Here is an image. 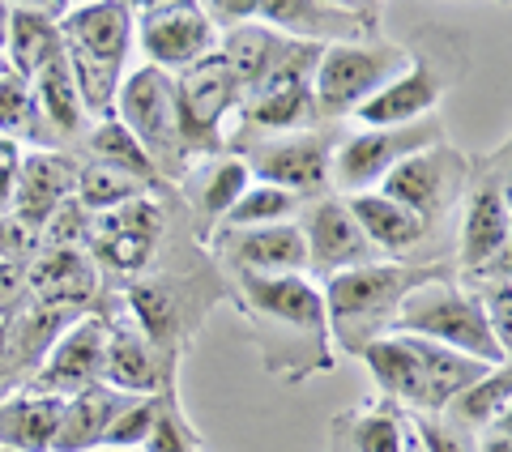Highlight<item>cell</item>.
Masks as SVG:
<instances>
[{
	"label": "cell",
	"instance_id": "6da1fadb",
	"mask_svg": "<svg viewBox=\"0 0 512 452\" xmlns=\"http://www.w3.org/2000/svg\"><path fill=\"white\" fill-rule=\"evenodd\" d=\"M239 312L248 320L265 367L278 380L299 384L312 371H333L325 299L303 273H291V278H239Z\"/></svg>",
	"mask_w": 512,
	"mask_h": 452
},
{
	"label": "cell",
	"instance_id": "7a4b0ae2",
	"mask_svg": "<svg viewBox=\"0 0 512 452\" xmlns=\"http://www.w3.org/2000/svg\"><path fill=\"white\" fill-rule=\"evenodd\" d=\"M60 47L86 116H94L99 124L111 120L124 60L133 52V5H120V0L69 5L60 18Z\"/></svg>",
	"mask_w": 512,
	"mask_h": 452
},
{
	"label": "cell",
	"instance_id": "3957f363",
	"mask_svg": "<svg viewBox=\"0 0 512 452\" xmlns=\"http://www.w3.org/2000/svg\"><path fill=\"white\" fill-rule=\"evenodd\" d=\"M431 273L410 265H359L325 278V320H329V342H338L346 354H363V346L389 337L397 325V308L414 286Z\"/></svg>",
	"mask_w": 512,
	"mask_h": 452
},
{
	"label": "cell",
	"instance_id": "277c9868",
	"mask_svg": "<svg viewBox=\"0 0 512 452\" xmlns=\"http://www.w3.org/2000/svg\"><path fill=\"white\" fill-rule=\"evenodd\" d=\"M393 333L423 337V342L457 350L483 367H508V350L495 342V333L487 329L478 295H470V290H461L444 278H423L410 290L402 299V308H397Z\"/></svg>",
	"mask_w": 512,
	"mask_h": 452
},
{
	"label": "cell",
	"instance_id": "5b68a950",
	"mask_svg": "<svg viewBox=\"0 0 512 452\" xmlns=\"http://www.w3.org/2000/svg\"><path fill=\"white\" fill-rule=\"evenodd\" d=\"M414 64V56L402 43L384 39H355V43H333L320 47L316 73H312V107L320 120H342L355 116L363 103L397 82Z\"/></svg>",
	"mask_w": 512,
	"mask_h": 452
},
{
	"label": "cell",
	"instance_id": "8992f818",
	"mask_svg": "<svg viewBox=\"0 0 512 452\" xmlns=\"http://www.w3.org/2000/svg\"><path fill=\"white\" fill-rule=\"evenodd\" d=\"M440 141H444V124L436 116L397 124V128H363V133H350L333 145L329 188L346 192V197L372 192V184H380L397 163H406L410 154L427 150V145H440Z\"/></svg>",
	"mask_w": 512,
	"mask_h": 452
},
{
	"label": "cell",
	"instance_id": "52a82bcc",
	"mask_svg": "<svg viewBox=\"0 0 512 452\" xmlns=\"http://www.w3.org/2000/svg\"><path fill=\"white\" fill-rule=\"evenodd\" d=\"M133 43L146 52L150 69L171 77L214 56L222 35L210 26L197 0H154V5L133 9Z\"/></svg>",
	"mask_w": 512,
	"mask_h": 452
},
{
	"label": "cell",
	"instance_id": "ba28073f",
	"mask_svg": "<svg viewBox=\"0 0 512 452\" xmlns=\"http://www.w3.org/2000/svg\"><path fill=\"white\" fill-rule=\"evenodd\" d=\"M128 133L137 137V145L150 154V163L158 175L175 171V163L184 158L180 150V124H175V82L167 73L141 64L120 82L116 94V116Z\"/></svg>",
	"mask_w": 512,
	"mask_h": 452
},
{
	"label": "cell",
	"instance_id": "9c48e42d",
	"mask_svg": "<svg viewBox=\"0 0 512 452\" xmlns=\"http://www.w3.org/2000/svg\"><path fill=\"white\" fill-rule=\"evenodd\" d=\"M175 82V124H180V150H214L218 145V128L231 111L244 103L235 73L227 69V60L218 52L197 60L192 69H184Z\"/></svg>",
	"mask_w": 512,
	"mask_h": 452
},
{
	"label": "cell",
	"instance_id": "30bf717a",
	"mask_svg": "<svg viewBox=\"0 0 512 452\" xmlns=\"http://www.w3.org/2000/svg\"><path fill=\"white\" fill-rule=\"evenodd\" d=\"M329 163H333V141L325 133H278V137H256L248 145V175L256 184H274L291 192L299 201H316L329 188Z\"/></svg>",
	"mask_w": 512,
	"mask_h": 452
},
{
	"label": "cell",
	"instance_id": "8fae6325",
	"mask_svg": "<svg viewBox=\"0 0 512 452\" xmlns=\"http://www.w3.org/2000/svg\"><path fill=\"white\" fill-rule=\"evenodd\" d=\"M470 180V163L466 154L448 150V145H427V150L410 154L406 163H397L389 175L380 180V192L397 205H406L410 214H419L427 226L440 214H448Z\"/></svg>",
	"mask_w": 512,
	"mask_h": 452
},
{
	"label": "cell",
	"instance_id": "7c38bea8",
	"mask_svg": "<svg viewBox=\"0 0 512 452\" xmlns=\"http://www.w3.org/2000/svg\"><path fill=\"white\" fill-rule=\"evenodd\" d=\"M103 359H107V320L77 316L60 333V342L43 354V363L22 380V393L69 401L94 389V384H103Z\"/></svg>",
	"mask_w": 512,
	"mask_h": 452
},
{
	"label": "cell",
	"instance_id": "4fadbf2b",
	"mask_svg": "<svg viewBox=\"0 0 512 452\" xmlns=\"http://www.w3.org/2000/svg\"><path fill=\"white\" fill-rule=\"evenodd\" d=\"M256 22L278 30L291 43L308 47H333V43H355V39H376L372 9L359 5H320V0H269L256 5Z\"/></svg>",
	"mask_w": 512,
	"mask_h": 452
},
{
	"label": "cell",
	"instance_id": "5bb4252c",
	"mask_svg": "<svg viewBox=\"0 0 512 452\" xmlns=\"http://www.w3.org/2000/svg\"><path fill=\"white\" fill-rule=\"evenodd\" d=\"M303 248H308V269L320 278H333L342 269H359L376 261V248L363 239L359 222L350 218L342 197H316L299 218Z\"/></svg>",
	"mask_w": 512,
	"mask_h": 452
},
{
	"label": "cell",
	"instance_id": "9a60e30c",
	"mask_svg": "<svg viewBox=\"0 0 512 452\" xmlns=\"http://www.w3.org/2000/svg\"><path fill=\"white\" fill-rule=\"evenodd\" d=\"M158 239V205L150 197L128 201L111 214H94L86 226V244H90V261H103L111 269H141L154 252Z\"/></svg>",
	"mask_w": 512,
	"mask_h": 452
},
{
	"label": "cell",
	"instance_id": "2e32d148",
	"mask_svg": "<svg viewBox=\"0 0 512 452\" xmlns=\"http://www.w3.org/2000/svg\"><path fill=\"white\" fill-rule=\"evenodd\" d=\"M222 252L239 269V278H291L308 269L299 222L252 226V231H222Z\"/></svg>",
	"mask_w": 512,
	"mask_h": 452
},
{
	"label": "cell",
	"instance_id": "e0dca14e",
	"mask_svg": "<svg viewBox=\"0 0 512 452\" xmlns=\"http://www.w3.org/2000/svg\"><path fill=\"white\" fill-rule=\"evenodd\" d=\"M508 188L504 180L495 184V175L478 180L470 201H466V218H461V265L470 273H483L491 265L508 261Z\"/></svg>",
	"mask_w": 512,
	"mask_h": 452
},
{
	"label": "cell",
	"instance_id": "ac0fdd59",
	"mask_svg": "<svg viewBox=\"0 0 512 452\" xmlns=\"http://www.w3.org/2000/svg\"><path fill=\"white\" fill-rule=\"evenodd\" d=\"M103 384L124 397H158L163 384V363L158 350L137 320H107V359H103Z\"/></svg>",
	"mask_w": 512,
	"mask_h": 452
},
{
	"label": "cell",
	"instance_id": "d6986e66",
	"mask_svg": "<svg viewBox=\"0 0 512 452\" xmlns=\"http://www.w3.org/2000/svg\"><path fill=\"white\" fill-rule=\"evenodd\" d=\"M77 184V171L60 154H26L18 158V180H13V205L9 218L26 222L30 231L43 235V222L69 201Z\"/></svg>",
	"mask_w": 512,
	"mask_h": 452
},
{
	"label": "cell",
	"instance_id": "ffe728a7",
	"mask_svg": "<svg viewBox=\"0 0 512 452\" xmlns=\"http://www.w3.org/2000/svg\"><path fill=\"white\" fill-rule=\"evenodd\" d=\"M444 77L436 64H419L414 60L410 69L389 82L372 103H363L355 116L359 124H372V128H397V124H414V120H427L436 116V103L444 99Z\"/></svg>",
	"mask_w": 512,
	"mask_h": 452
},
{
	"label": "cell",
	"instance_id": "44dd1931",
	"mask_svg": "<svg viewBox=\"0 0 512 452\" xmlns=\"http://www.w3.org/2000/svg\"><path fill=\"white\" fill-rule=\"evenodd\" d=\"M94 261L82 248H43L35 265H26V295L35 303L82 312L94 295Z\"/></svg>",
	"mask_w": 512,
	"mask_h": 452
},
{
	"label": "cell",
	"instance_id": "7402d4cb",
	"mask_svg": "<svg viewBox=\"0 0 512 452\" xmlns=\"http://www.w3.org/2000/svg\"><path fill=\"white\" fill-rule=\"evenodd\" d=\"M346 209H350V218L359 222V231L363 239L372 244L376 252H389V256H402L410 248H419L431 226L419 218V214H410L406 205H397L389 201L384 192H359V197H342Z\"/></svg>",
	"mask_w": 512,
	"mask_h": 452
},
{
	"label": "cell",
	"instance_id": "603a6c76",
	"mask_svg": "<svg viewBox=\"0 0 512 452\" xmlns=\"http://www.w3.org/2000/svg\"><path fill=\"white\" fill-rule=\"evenodd\" d=\"M69 5H13L5 60L18 77H35L52 56H60V18Z\"/></svg>",
	"mask_w": 512,
	"mask_h": 452
},
{
	"label": "cell",
	"instance_id": "cb8c5ba5",
	"mask_svg": "<svg viewBox=\"0 0 512 452\" xmlns=\"http://www.w3.org/2000/svg\"><path fill=\"white\" fill-rule=\"evenodd\" d=\"M133 397H124L107 384H94V389L69 397L60 406V427H56V444L52 452H94L103 448L107 427L116 423V414L128 406Z\"/></svg>",
	"mask_w": 512,
	"mask_h": 452
},
{
	"label": "cell",
	"instance_id": "d4e9b609",
	"mask_svg": "<svg viewBox=\"0 0 512 452\" xmlns=\"http://www.w3.org/2000/svg\"><path fill=\"white\" fill-rule=\"evenodd\" d=\"M60 397L13 393L0 401V448L13 452H52L60 427Z\"/></svg>",
	"mask_w": 512,
	"mask_h": 452
},
{
	"label": "cell",
	"instance_id": "484cf974",
	"mask_svg": "<svg viewBox=\"0 0 512 452\" xmlns=\"http://www.w3.org/2000/svg\"><path fill=\"white\" fill-rule=\"evenodd\" d=\"M406 448V414L393 401H376L367 410H346L333 423L329 452H402Z\"/></svg>",
	"mask_w": 512,
	"mask_h": 452
},
{
	"label": "cell",
	"instance_id": "4316f807",
	"mask_svg": "<svg viewBox=\"0 0 512 452\" xmlns=\"http://www.w3.org/2000/svg\"><path fill=\"white\" fill-rule=\"evenodd\" d=\"M286 47H291V39H282L278 30H269L261 22H248V26L227 30V35H222L218 56L227 60V69L235 73L239 90L248 94L252 86H261V77L286 56Z\"/></svg>",
	"mask_w": 512,
	"mask_h": 452
},
{
	"label": "cell",
	"instance_id": "83f0119b",
	"mask_svg": "<svg viewBox=\"0 0 512 452\" xmlns=\"http://www.w3.org/2000/svg\"><path fill=\"white\" fill-rule=\"evenodd\" d=\"M30 94H35L39 120L52 128V133H60V137L82 133L86 107H82V94L73 86L69 64H64V47H60V56H52L35 77H30Z\"/></svg>",
	"mask_w": 512,
	"mask_h": 452
},
{
	"label": "cell",
	"instance_id": "f1b7e54d",
	"mask_svg": "<svg viewBox=\"0 0 512 452\" xmlns=\"http://www.w3.org/2000/svg\"><path fill=\"white\" fill-rule=\"evenodd\" d=\"M508 397H512L508 367H491L483 380H474L470 389H461L453 401H448L440 418L457 423L461 431H470V435H483L487 427L500 423V418H508Z\"/></svg>",
	"mask_w": 512,
	"mask_h": 452
},
{
	"label": "cell",
	"instance_id": "f546056e",
	"mask_svg": "<svg viewBox=\"0 0 512 452\" xmlns=\"http://www.w3.org/2000/svg\"><path fill=\"white\" fill-rule=\"evenodd\" d=\"M248 184H252V175H248V167H244V158H222V154L205 158V163L184 180L192 205H197L210 222L227 218V209H231L239 197H244Z\"/></svg>",
	"mask_w": 512,
	"mask_h": 452
},
{
	"label": "cell",
	"instance_id": "4dcf8cb0",
	"mask_svg": "<svg viewBox=\"0 0 512 452\" xmlns=\"http://www.w3.org/2000/svg\"><path fill=\"white\" fill-rule=\"evenodd\" d=\"M141 197H146V184L116 167H107V163H86L73 184V201L82 205L86 214H111V209L141 201Z\"/></svg>",
	"mask_w": 512,
	"mask_h": 452
},
{
	"label": "cell",
	"instance_id": "1f68e13d",
	"mask_svg": "<svg viewBox=\"0 0 512 452\" xmlns=\"http://www.w3.org/2000/svg\"><path fill=\"white\" fill-rule=\"evenodd\" d=\"M299 209V197L282 192L274 184H248L244 197H239L227 218H222V231H252V226H278V222H291Z\"/></svg>",
	"mask_w": 512,
	"mask_h": 452
},
{
	"label": "cell",
	"instance_id": "d6a6232c",
	"mask_svg": "<svg viewBox=\"0 0 512 452\" xmlns=\"http://www.w3.org/2000/svg\"><path fill=\"white\" fill-rule=\"evenodd\" d=\"M90 154H94V163L116 167V171L133 175V180H141V184H154V180H158L150 154L141 150L137 137L128 133L120 120H103L99 128H94V133H90Z\"/></svg>",
	"mask_w": 512,
	"mask_h": 452
},
{
	"label": "cell",
	"instance_id": "836d02e7",
	"mask_svg": "<svg viewBox=\"0 0 512 452\" xmlns=\"http://www.w3.org/2000/svg\"><path fill=\"white\" fill-rule=\"evenodd\" d=\"M39 107H35V94H30V82L18 73H5L0 77V141H35L43 137L39 128Z\"/></svg>",
	"mask_w": 512,
	"mask_h": 452
},
{
	"label": "cell",
	"instance_id": "e575fe53",
	"mask_svg": "<svg viewBox=\"0 0 512 452\" xmlns=\"http://www.w3.org/2000/svg\"><path fill=\"white\" fill-rule=\"evenodd\" d=\"M406 423L423 452H478V435L461 431L440 414H406Z\"/></svg>",
	"mask_w": 512,
	"mask_h": 452
},
{
	"label": "cell",
	"instance_id": "d590c367",
	"mask_svg": "<svg viewBox=\"0 0 512 452\" xmlns=\"http://www.w3.org/2000/svg\"><path fill=\"white\" fill-rule=\"evenodd\" d=\"M158 401L163 397H133L128 406L116 414V423L107 427V440L103 448H141L146 435L154 427V414H158Z\"/></svg>",
	"mask_w": 512,
	"mask_h": 452
},
{
	"label": "cell",
	"instance_id": "8d00e7d4",
	"mask_svg": "<svg viewBox=\"0 0 512 452\" xmlns=\"http://www.w3.org/2000/svg\"><path fill=\"white\" fill-rule=\"evenodd\" d=\"M137 452H197V435H192V427L180 423V414H175L167 401H158L154 427Z\"/></svg>",
	"mask_w": 512,
	"mask_h": 452
},
{
	"label": "cell",
	"instance_id": "74e56055",
	"mask_svg": "<svg viewBox=\"0 0 512 452\" xmlns=\"http://www.w3.org/2000/svg\"><path fill=\"white\" fill-rule=\"evenodd\" d=\"M22 295H26V265L0 261V316H5Z\"/></svg>",
	"mask_w": 512,
	"mask_h": 452
},
{
	"label": "cell",
	"instance_id": "f35d334b",
	"mask_svg": "<svg viewBox=\"0 0 512 452\" xmlns=\"http://www.w3.org/2000/svg\"><path fill=\"white\" fill-rule=\"evenodd\" d=\"M478 452H512V440H508V418H500L495 427H487L478 435Z\"/></svg>",
	"mask_w": 512,
	"mask_h": 452
},
{
	"label": "cell",
	"instance_id": "ab89813d",
	"mask_svg": "<svg viewBox=\"0 0 512 452\" xmlns=\"http://www.w3.org/2000/svg\"><path fill=\"white\" fill-rule=\"evenodd\" d=\"M13 180H18V158H13V163H0V218H9V205H13Z\"/></svg>",
	"mask_w": 512,
	"mask_h": 452
},
{
	"label": "cell",
	"instance_id": "60d3db41",
	"mask_svg": "<svg viewBox=\"0 0 512 452\" xmlns=\"http://www.w3.org/2000/svg\"><path fill=\"white\" fill-rule=\"evenodd\" d=\"M13 384V363H9V325L0 316V401H5V389Z\"/></svg>",
	"mask_w": 512,
	"mask_h": 452
},
{
	"label": "cell",
	"instance_id": "b9f144b4",
	"mask_svg": "<svg viewBox=\"0 0 512 452\" xmlns=\"http://www.w3.org/2000/svg\"><path fill=\"white\" fill-rule=\"evenodd\" d=\"M9 18H13V5H0V52H5V39H9Z\"/></svg>",
	"mask_w": 512,
	"mask_h": 452
},
{
	"label": "cell",
	"instance_id": "7bdbcfd3",
	"mask_svg": "<svg viewBox=\"0 0 512 452\" xmlns=\"http://www.w3.org/2000/svg\"><path fill=\"white\" fill-rule=\"evenodd\" d=\"M402 452H423V448H419V440H414V431H410V423H406V448H402Z\"/></svg>",
	"mask_w": 512,
	"mask_h": 452
},
{
	"label": "cell",
	"instance_id": "ee69618b",
	"mask_svg": "<svg viewBox=\"0 0 512 452\" xmlns=\"http://www.w3.org/2000/svg\"><path fill=\"white\" fill-rule=\"evenodd\" d=\"M5 73H13V69H9V60H5V52H0V77H5Z\"/></svg>",
	"mask_w": 512,
	"mask_h": 452
},
{
	"label": "cell",
	"instance_id": "f6af8a7d",
	"mask_svg": "<svg viewBox=\"0 0 512 452\" xmlns=\"http://www.w3.org/2000/svg\"><path fill=\"white\" fill-rule=\"evenodd\" d=\"M94 452H137V448H94Z\"/></svg>",
	"mask_w": 512,
	"mask_h": 452
},
{
	"label": "cell",
	"instance_id": "bcb514c9",
	"mask_svg": "<svg viewBox=\"0 0 512 452\" xmlns=\"http://www.w3.org/2000/svg\"><path fill=\"white\" fill-rule=\"evenodd\" d=\"M0 452H13V448H0Z\"/></svg>",
	"mask_w": 512,
	"mask_h": 452
}]
</instances>
